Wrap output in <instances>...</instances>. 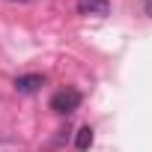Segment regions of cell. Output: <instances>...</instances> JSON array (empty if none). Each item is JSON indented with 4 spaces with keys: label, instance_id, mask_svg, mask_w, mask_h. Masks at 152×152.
I'll use <instances>...</instances> for the list:
<instances>
[{
    "label": "cell",
    "instance_id": "cell-1",
    "mask_svg": "<svg viewBox=\"0 0 152 152\" xmlns=\"http://www.w3.org/2000/svg\"><path fill=\"white\" fill-rule=\"evenodd\" d=\"M78 107H81V93L78 90H60V93L51 96V110L54 113L69 116V113H75Z\"/></svg>",
    "mask_w": 152,
    "mask_h": 152
},
{
    "label": "cell",
    "instance_id": "cell-2",
    "mask_svg": "<svg viewBox=\"0 0 152 152\" xmlns=\"http://www.w3.org/2000/svg\"><path fill=\"white\" fill-rule=\"evenodd\" d=\"M78 12L81 15H107L110 0H78Z\"/></svg>",
    "mask_w": 152,
    "mask_h": 152
},
{
    "label": "cell",
    "instance_id": "cell-3",
    "mask_svg": "<svg viewBox=\"0 0 152 152\" xmlns=\"http://www.w3.org/2000/svg\"><path fill=\"white\" fill-rule=\"evenodd\" d=\"M42 84H45L42 75H21V78H15V90H18V93H24V96L36 93Z\"/></svg>",
    "mask_w": 152,
    "mask_h": 152
},
{
    "label": "cell",
    "instance_id": "cell-4",
    "mask_svg": "<svg viewBox=\"0 0 152 152\" xmlns=\"http://www.w3.org/2000/svg\"><path fill=\"white\" fill-rule=\"evenodd\" d=\"M93 146V128L90 125H84V128H78V137H75V149L78 152H87Z\"/></svg>",
    "mask_w": 152,
    "mask_h": 152
},
{
    "label": "cell",
    "instance_id": "cell-5",
    "mask_svg": "<svg viewBox=\"0 0 152 152\" xmlns=\"http://www.w3.org/2000/svg\"><path fill=\"white\" fill-rule=\"evenodd\" d=\"M143 12H146V15L152 18V0H143Z\"/></svg>",
    "mask_w": 152,
    "mask_h": 152
},
{
    "label": "cell",
    "instance_id": "cell-6",
    "mask_svg": "<svg viewBox=\"0 0 152 152\" xmlns=\"http://www.w3.org/2000/svg\"><path fill=\"white\" fill-rule=\"evenodd\" d=\"M12 3H27V0H12Z\"/></svg>",
    "mask_w": 152,
    "mask_h": 152
}]
</instances>
